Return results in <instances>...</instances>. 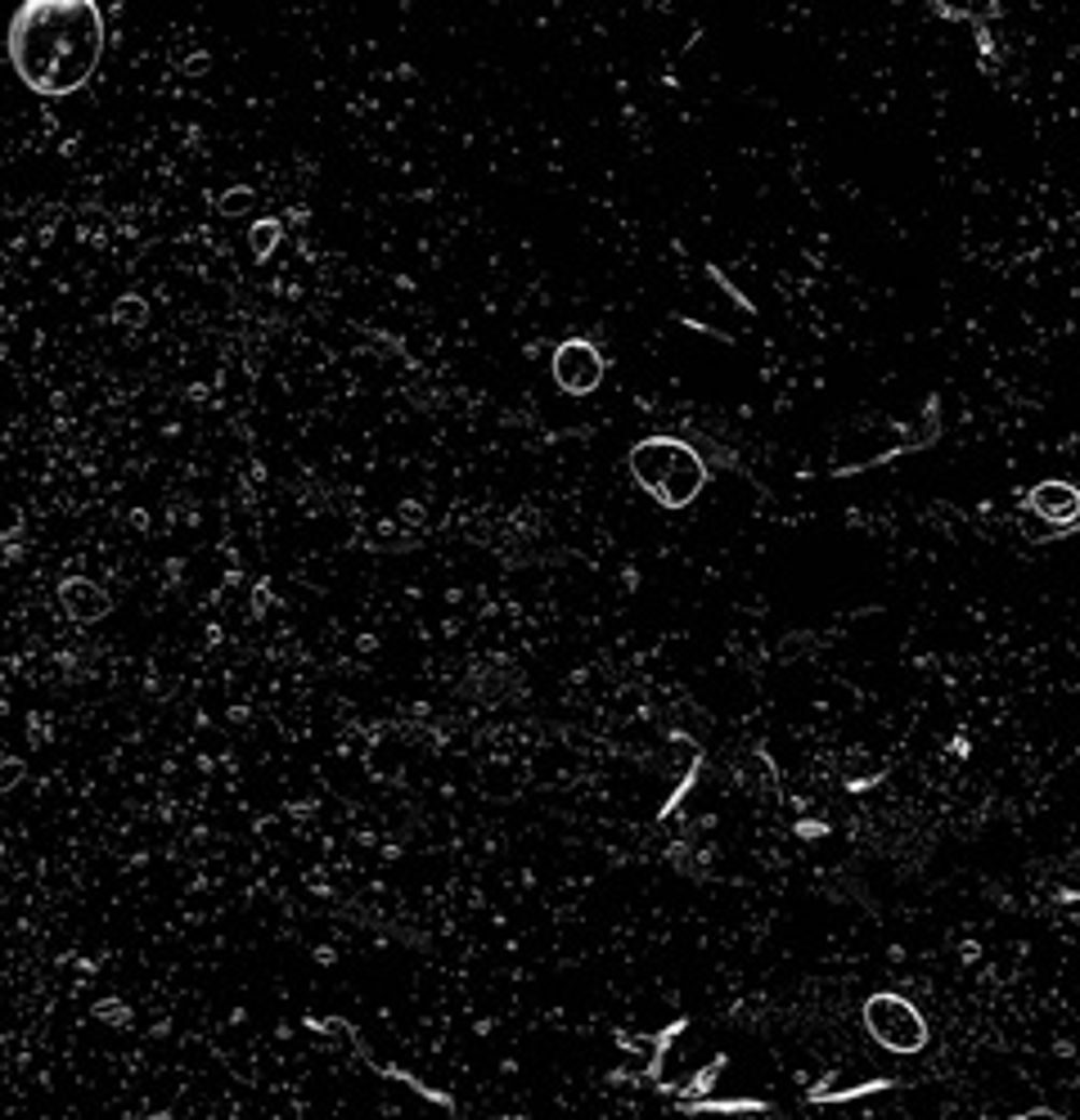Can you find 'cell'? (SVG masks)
Listing matches in <instances>:
<instances>
[{
  "mask_svg": "<svg viewBox=\"0 0 1080 1120\" xmlns=\"http://www.w3.org/2000/svg\"><path fill=\"white\" fill-rule=\"evenodd\" d=\"M10 55L23 86L68 95L86 86L104 55V14L95 0H23L10 28Z\"/></svg>",
  "mask_w": 1080,
  "mask_h": 1120,
  "instance_id": "obj_1",
  "label": "cell"
},
{
  "mask_svg": "<svg viewBox=\"0 0 1080 1120\" xmlns=\"http://www.w3.org/2000/svg\"><path fill=\"white\" fill-rule=\"evenodd\" d=\"M631 464H635L640 487L653 500H662L667 508H685L698 495L702 477H707L702 473V460L685 442H644V446H635Z\"/></svg>",
  "mask_w": 1080,
  "mask_h": 1120,
  "instance_id": "obj_2",
  "label": "cell"
},
{
  "mask_svg": "<svg viewBox=\"0 0 1080 1120\" xmlns=\"http://www.w3.org/2000/svg\"><path fill=\"white\" fill-rule=\"evenodd\" d=\"M865 1026L892 1053H918L927 1044V1026H923L918 1008L900 995H873L865 1004Z\"/></svg>",
  "mask_w": 1080,
  "mask_h": 1120,
  "instance_id": "obj_3",
  "label": "cell"
},
{
  "mask_svg": "<svg viewBox=\"0 0 1080 1120\" xmlns=\"http://www.w3.org/2000/svg\"><path fill=\"white\" fill-rule=\"evenodd\" d=\"M555 374H559V383L567 392H590L599 383V374H604V365H599V355L586 342H567L555 355Z\"/></svg>",
  "mask_w": 1080,
  "mask_h": 1120,
  "instance_id": "obj_4",
  "label": "cell"
},
{
  "mask_svg": "<svg viewBox=\"0 0 1080 1120\" xmlns=\"http://www.w3.org/2000/svg\"><path fill=\"white\" fill-rule=\"evenodd\" d=\"M1032 508H1036V514H1044V518H1071L1080 508V495L1071 487H1063V481H1049V487L1032 491Z\"/></svg>",
  "mask_w": 1080,
  "mask_h": 1120,
  "instance_id": "obj_5",
  "label": "cell"
},
{
  "mask_svg": "<svg viewBox=\"0 0 1080 1120\" xmlns=\"http://www.w3.org/2000/svg\"><path fill=\"white\" fill-rule=\"evenodd\" d=\"M64 603L72 607V617H78V621H95L109 607V599L99 594L95 585H86V580H68L64 585Z\"/></svg>",
  "mask_w": 1080,
  "mask_h": 1120,
  "instance_id": "obj_6",
  "label": "cell"
},
{
  "mask_svg": "<svg viewBox=\"0 0 1080 1120\" xmlns=\"http://www.w3.org/2000/svg\"><path fill=\"white\" fill-rule=\"evenodd\" d=\"M1022 1120H1058L1053 1111H1032V1116H1022Z\"/></svg>",
  "mask_w": 1080,
  "mask_h": 1120,
  "instance_id": "obj_7",
  "label": "cell"
}]
</instances>
